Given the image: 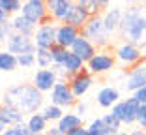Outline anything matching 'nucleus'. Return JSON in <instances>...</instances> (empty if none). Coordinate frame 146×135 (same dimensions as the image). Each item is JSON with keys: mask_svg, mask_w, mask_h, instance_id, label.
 <instances>
[{"mask_svg": "<svg viewBox=\"0 0 146 135\" xmlns=\"http://www.w3.org/2000/svg\"><path fill=\"white\" fill-rule=\"evenodd\" d=\"M66 135H90V133H88V128L81 126V128H75V130L68 131V133H66Z\"/></svg>", "mask_w": 146, "mask_h": 135, "instance_id": "obj_39", "label": "nucleus"}, {"mask_svg": "<svg viewBox=\"0 0 146 135\" xmlns=\"http://www.w3.org/2000/svg\"><path fill=\"white\" fill-rule=\"evenodd\" d=\"M124 2H127V4H137V2H142V0H124Z\"/></svg>", "mask_w": 146, "mask_h": 135, "instance_id": "obj_45", "label": "nucleus"}, {"mask_svg": "<svg viewBox=\"0 0 146 135\" xmlns=\"http://www.w3.org/2000/svg\"><path fill=\"white\" fill-rule=\"evenodd\" d=\"M23 2H25V0H23Z\"/></svg>", "mask_w": 146, "mask_h": 135, "instance_id": "obj_49", "label": "nucleus"}, {"mask_svg": "<svg viewBox=\"0 0 146 135\" xmlns=\"http://www.w3.org/2000/svg\"><path fill=\"white\" fill-rule=\"evenodd\" d=\"M118 34L122 41L135 43L146 55V6H133L125 9Z\"/></svg>", "mask_w": 146, "mask_h": 135, "instance_id": "obj_1", "label": "nucleus"}, {"mask_svg": "<svg viewBox=\"0 0 146 135\" xmlns=\"http://www.w3.org/2000/svg\"><path fill=\"white\" fill-rule=\"evenodd\" d=\"M116 135H129V131H124V130H120V131H118Z\"/></svg>", "mask_w": 146, "mask_h": 135, "instance_id": "obj_46", "label": "nucleus"}, {"mask_svg": "<svg viewBox=\"0 0 146 135\" xmlns=\"http://www.w3.org/2000/svg\"><path fill=\"white\" fill-rule=\"evenodd\" d=\"M114 66H116L114 51H111V47H109V49H98V53L86 62V70L92 75H105L114 70Z\"/></svg>", "mask_w": 146, "mask_h": 135, "instance_id": "obj_5", "label": "nucleus"}, {"mask_svg": "<svg viewBox=\"0 0 146 135\" xmlns=\"http://www.w3.org/2000/svg\"><path fill=\"white\" fill-rule=\"evenodd\" d=\"M56 25L54 21L51 23H43V25H38L36 26V32L32 36L34 43L38 49H52L56 45Z\"/></svg>", "mask_w": 146, "mask_h": 135, "instance_id": "obj_8", "label": "nucleus"}, {"mask_svg": "<svg viewBox=\"0 0 146 135\" xmlns=\"http://www.w3.org/2000/svg\"><path fill=\"white\" fill-rule=\"evenodd\" d=\"M118 101H120V92L114 86H103L96 94V103L103 109H112Z\"/></svg>", "mask_w": 146, "mask_h": 135, "instance_id": "obj_16", "label": "nucleus"}, {"mask_svg": "<svg viewBox=\"0 0 146 135\" xmlns=\"http://www.w3.org/2000/svg\"><path fill=\"white\" fill-rule=\"evenodd\" d=\"M21 15L26 17L30 23H34L36 26L41 25L49 17L47 2L45 0H25L23 2V8H21Z\"/></svg>", "mask_w": 146, "mask_h": 135, "instance_id": "obj_9", "label": "nucleus"}, {"mask_svg": "<svg viewBox=\"0 0 146 135\" xmlns=\"http://www.w3.org/2000/svg\"><path fill=\"white\" fill-rule=\"evenodd\" d=\"M131 96H133L141 105H144V103H146V86H142V88H139V90H135Z\"/></svg>", "mask_w": 146, "mask_h": 135, "instance_id": "obj_37", "label": "nucleus"}, {"mask_svg": "<svg viewBox=\"0 0 146 135\" xmlns=\"http://www.w3.org/2000/svg\"><path fill=\"white\" fill-rule=\"evenodd\" d=\"M79 36H81V28L69 25V23H58V28H56V43L58 45L71 49V45L77 41Z\"/></svg>", "mask_w": 146, "mask_h": 135, "instance_id": "obj_14", "label": "nucleus"}, {"mask_svg": "<svg viewBox=\"0 0 146 135\" xmlns=\"http://www.w3.org/2000/svg\"><path fill=\"white\" fill-rule=\"evenodd\" d=\"M75 2H77V4H81L86 11L90 13V15H99V13H101V8L98 6V2H96V0H75Z\"/></svg>", "mask_w": 146, "mask_h": 135, "instance_id": "obj_33", "label": "nucleus"}, {"mask_svg": "<svg viewBox=\"0 0 146 135\" xmlns=\"http://www.w3.org/2000/svg\"><path fill=\"white\" fill-rule=\"evenodd\" d=\"M0 122H4L6 128L21 124V122H25V113H21L19 109H15L11 105L2 103L0 105Z\"/></svg>", "mask_w": 146, "mask_h": 135, "instance_id": "obj_18", "label": "nucleus"}, {"mask_svg": "<svg viewBox=\"0 0 146 135\" xmlns=\"http://www.w3.org/2000/svg\"><path fill=\"white\" fill-rule=\"evenodd\" d=\"M17 68V55L9 53L8 49H0V71H13Z\"/></svg>", "mask_w": 146, "mask_h": 135, "instance_id": "obj_26", "label": "nucleus"}, {"mask_svg": "<svg viewBox=\"0 0 146 135\" xmlns=\"http://www.w3.org/2000/svg\"><path fill=\"white\" fill-rule=\"evenodd\" d=\"M114 57H116V62L125 66V70H131V68L139 66L142 60H146V55L131 41H122V43L116 45Z\"/></svg>", "mask_w": 146, "mask_h": 135, "instance_id": "obj_4", "label": "nucleus"}, {"mask_svg": "<svg viewBox=\"0 0 146 135\" xmlns=\"http://www.w3.org/2000/svg\"><path fill=\"white\" fill-rule=\"evenodd\" d=\"M2 135H30V131H28L26 122H21V124H15V126L6 128V131Z\"/></svg>", "mask_w": 146, "mask_h": 135, "instance_id": "obj_32", "label": "nucleus"}, {"mask_svg": "<svg viewBox=\"0 0 146 135\" xmlns=\"http://www.w3.org/2000/svg\"><path fill=\"white\" fill-rule=\"evenodd\" d=\"M144 135H146V130H144Z\"/></svg>", "mask_w": 146, "mask_h": 135, "instance_id": "obj_48", "label": "nucleus"}, {"mask_svg": "<svg viewBox=\"0 0 146 135\" xmlns=\"http://www.w3.org/2000/svg\"><path fill=\"white\" fill-rule=\"evenodd\" d=\"M4 131H6V126H4V122H0V135L4 133Z\"/></svg>", "mask_w": 146, "mask_h": 135, "instance_id": "obj_44", "label": "nucleus"}, {"mask_svg": "<svg viewBox=\"0 0 146 135\" xmlns=\"http://www.w3.org/2000/svg\"><path fill=\"white\" fill-rule=\"evenodd\" d=\"M137 126L141 130H146V103L139 107V113H137Z\"/></svg>", "mask_w": 146, "mask_h": 135, "instance_id": "obj_36", "label": "nucleus"}, {"mask_svg": "<svg viewBox=\"0 0 146 135\" xmlns=\"http://www.w3.org/2000/svg\"><path fill=\"white\" fill-rule=\"evenodd\" d=\"M96 2H98V6H99L101 9H105V8H109V6H111L112 0H96Z\"/></svg>", "mask_w": 146, "mask_h": 135, "instance_id": "obj_42", "label": "nucleus"}, {"mask_svg": "<svg viewBox=\"0 0 146 135\" xmlns=\"http://www.w3.org/2000/svg\"><path fill=\"white\" fill-rule=\"evenodd\" d=\"M64 113L66 111L62 109V107H58V105H54V103H49L41 109V114L47 118V122H58V120L64 116Z\"/></svg>", "mask_w": 146, "mask_h": 135, "instance_id": "obj_27", "label": "nucleus"}, {"mask_svg": "<svg viewBox=\"0 0 146 135\" xmlns=\"http://www.w3.org/2000/svg\"><path fill=\"white\" fill-rule=\"evenodd\" d=\"M11 28L13 32H17V34H23V36H34L36 32V25L34 23H30L26 17H23L21 13H17V15H13L11 17Z\"/></svg>", "mask_w": 146, "mask_h": 135, "instance_id": "obj_22", "label": "nucleus"}, {"mask_svg": "<svg viewBox=\"0 0 146 135\" xmlns=\"http://www.w3.org/2000/svg\"><path fill=\"white\" fill-rule=\"evenodd\" d=\"M9 21H11V17H9L6 11H2V9H0V26H4L6 23H9Z\"/></svg>", "mask_w": 146, "mask_h": 135, "instance_id": "obj_41", "label": "nucleus"}, {"mask_svg": "<svg viewBox=\"0 0 146 135\" xmlns=\"http://www.w3.org/2000/svg\"><path fill=\"white\" fill-rule=\"evenodd\" d=\"M86 111H88V107H86L84 101H77V103H75V107H73V113H77L79 116H82V118H84Z\"/></svg>", "mask_w": 146, "mask_h": 135, "instance_id": "obj_38", "label": "nucleus"}, {"mask_svg": "<svg viewBox=\"0 0 146 135\" xmlns=\"http://www.w3.org/2000/svg\"><path fill=\"white\" fill-rule=\"evenodd\" d=\"M30 135H45V133H30Z\"/></svg>", "mask_w": 146, "mask_h": 135, "instance_id": "obj_47", "label": "nucleus"}, {"mask_svg": "<svg viewBox=\"0 0 146 135\" xmlns=\"http://www.w3.org/2000/svg\"><path fill=\"white\" fill-rule=\"evenodd\" d=\"M45 135H66V133H64V131H62L60 128H58V126L54 124V126H49V128H47Z\"/></svg>", "mask_w": 146, "mask_h": 135, "instance_id": "obj_40", "label": "nucleus"}, {"mask_svg": "<svg viewBox=\"0 0 146 135\" xmlns=\"http://www.w3.org/2000/svg\"><path fill=\"white\" fill-rule=\"evenodd\" d=\"M13 34V28H11V21L9 23H6L4 26H0V47L2 45H6L8 43V38Z\"/></svg>", "mask_w": 146, "mask_h": 135, "instance_id": "obj_34", "label": "nucleus"}, {"mask_svg": "<svg viewBox=\"0 0 146 135\" xmlns=\"http://www.w3.org/2000/svg\"><path fill=\"white\" fill-rule=\"evenodd\" d=\"M2 103L11 105V107L19 109L25 114L39 113L43 109V92H39L34 84H28V83L15 84V86L6 90Z\"/></svg>", "mask_w": 146, "mask_h": 135, "instance_id": "obj_2", "label": "nucleus"}, {"mask_svg": "<svg viewBox=\"0 0 146 135\" xmlns=\"http://www.w3.org/2000/svg\"><path fill=\"white\" fill-rule=\"evenodd\" d=\"M68 83H69V86H71V92L75 94V98L81 100L82 96L88 94V90H90L92 84H94V75L84 68L82 71H79V73H75L73 77H69Z\"/></svg>", "mask_w": 146, "mask_h": 135, "instance_id": "obj_11", "label": "nucleus"}, {"mask_svg": "<svg viewBox=\"0 0 146 135\" xmlns=\"http://www.w3.org/2000/svg\"><path fill=\"white\" fill-rule=\"evenodd\" d=\"M86 128H88V133L90 135H116L120 131V130H114V128H109L103 122V118H94Z\"/></svg>", "mask_w": 146, "mask_h": 135, "instance_id": "obj_25", "label": "nucleus"}, {"mask_svg": "<svg viewBox=\"0 0 146 135\" xmlns=\"http://www.w3.org/2000/svg\"><path fill=\"white\" fill-rule=\"evenodd\" d=\"M49 98H51V103L62 107L64 111L66 109H73L75 103L79 101L77 98H75V94L71 92L69 83H68V81H64V79H58V83L54 84V88L49 92Z\"/></svg>", "mask_w": 146, "mask_h": 135, "instance_id": "obj_7", "label": "nucleus"}, {"mask_svg": "<svg viewBox=\"0 0 146 135\" xmlns=\"http://www.w3.org/2000/svg\"><path fill=\"white\" fill-rule=\"evenodd\" d=\"M129 135H144V130H141V128H137V130L129 131Z\"/></svg>", "mask_w": 146, "mask_h": 135, "instance_id": "obj_43", "label": "nucleus"}, {"mask_svg": "<svg viewBox=\"0 0 146 135\" xmlns=\"http://www.w3.org/2000/svg\"><path fill=\"white\" fill-rule=\"evenodd\" d=\"M139 107H141V103H139L133 96H129V98H125V100L118 101V103L111 109V113L114 114L124 126H133V124H137Z\"/></svg>", "mask_w": 146, "mask_h": 135, "instance_id": "obj_6", "label": "nucleus"}, {"mask_svg": "<svg viewBox=\"0 0 146 135\" xmlns=\"http://www.w3.org/2000/svg\"><path fill=\"white\" fill-rule=\"evenodd\" d=\"M17 64L19 68H32L36 66V53H26V55H19L17 57Z\"/></svg>", "mask_w": 146, "mask_h": 135, "instance_id": "obj_31", "label": "nucleus"}, {"mask_svg": "<svg viewBox=\"0 0 146 135\" xmlns=\"http://www.w3.org/2000/svg\"><path fill=\"white\" fill-rule=\"evenodd\" d=\"M90 17H92L90 13L86 11L81 4L75 2L73 8H71V11H69V15H68V19H66V23H69V25L77 26V28H81V30H82V26L88 23V19H90Z\"/></svg>", "mask_w": 146, "mask_h": 135, "instance_id": "obj_21", "label": "nucleus"}, {"mask_svg": "<svg viewBox=\"0 0 146 135\" xmlns=\"http://www.w3.org/2000/svg\"><path fill=\"white\" fill-rule=\"evenodd\" d=\"M26 126H28V131L30 133H45L49 128V122H47V118L41 114V111L39 113H32L26 116Z\"/></svg>", "mask_w": 146, "mask_h": 135, "instance_id": "obj_23", "label": "nucleus"}, {"mask_svg": "<svg viewBox=\"0 0 146 135\" xmlns=\"http://www.w3.org/2000/svg\"><path fill=\"white\" fill-rule=\"evenodd\" d=\"M6 49L13 55H26V53H36L38 47H36L34 39L30 36H23V34H17L13 32L11 36L8 38V43H6Z\"/></svg>", "mask_w": 146, "mask_h": 135, "instance_id": "obj_10", "label": "nucleus"}, {"mask_svg": "<svg viewBox=\"0 0 146 135\" xmlns=\"http://www.w3.org/2000/svg\"><path fill=\"white\" fill-rule=\"evenodd\" d=\"M21 8H23V0H0V9L6 11L9 17L21 13Z\"/></svg>", "mask_w": 146, "mask_h": 135, "instance_id": "obj_28", "label": "nucleus"}, {"mask_svg": "<svg viewBox=\"0 0 146 135\" xmlns=\"http://www.w3.org/2000/svg\"><path fill=\"white\" fill-rule=\"evenodd\" d=\"M51 51V58H52V66H62V62L68 58V55H69V49H66V47H62V45H58L56 43L52 49H49Z\"/></svg>", "mask_w": 146, "mask_h": 135, "instance_id": "obj_30", "label": "nucleus"}, {"mask_svg": "<svg viewBox=\"0 0 146 135\" xmlns=\"http://www.w3.org/2000/svg\"><path fill=\"white\" fill-rule=\"evenodd\" d=\"M81 34L90 39L98 49H109L111 47V34L107 32V28L103 25V15L101 13L99 15H92L88 19V23L82 26Z\"/></svg>", "mask_w": 146, "mask_h": 135, "instance_id": "obj_3", "label": "nucleus"}, {"mask_svg": "<svg viewBox=\"0 0 146 135\" xmlns=\"http://www.w3.org/2000/svg\"><path fill=\"white\" fill-rule=\"evenodd\" d=\"M58 83V73H56L52 68H47V70H38L32 77V84L38 88L39 92L47 94L54 88V84Z\"/></svg>", "mask_w": 146, "mask_h": 135, "instance_id": "obj_12", "label": "nucleus"}, {"mask_svg": "<svg viewBox=\"0 0 146 135\" xmlns=\"http://www.w3.org/2000/svg\"><path fill=\"white\" fill-rule=\"evenodd\" d=\"M71 53H75V55H77L79 58H82V60H84V64H86V62L90 60L96 53H98V47H96V45L92 43L88 38H84V36L81 34L77 38V41L71 45Z\"/></svg>", "mask_w": 146, "mask_h": 135, "instance_id": "obj_17", "label": "nucleus"}, {"mask_svg": "<svg viewBox=\"0 0 146 135\" xmlns=\"http://www.w3.org/2000/svg\"><path fill=\"white\" fill-rule=\"evenodd\" d=\"M36 64L39 70H47L52 66V58H51V51L49 49H38L36 51Z\"/></svg>", "mask_w": 146, "mask_h": 135, "instance_id": "obj_29", "label": "nucleus"}, {"mask_svg": "<svg viewBox=\"0 0 146 135\" xmlns=\"http://www.w3.org/2000/svg\"><path fill=\"white\" fill-rule=\"evenodd\" d=\"M125 90L133 94L135 90L146 86V60H142L139 66L127 70V79H125Z\"/></svg>", "mask_w": 146, "mask_h": 135, "instance_id": "obj_13", "label": "nucleus"}, {"mask_svg": "<svg viewBox=\"0 0 146 135\" xmlns=\"http://www.w3.org/2000/svg\"><path fill=\"white\" fill-rule=\"evenodd\" d=\"M47 2V11L56 23H66L69 11L73 8V0H45Z\"/></svg>", "mask_w": 146, "mask_h": 135, "instance_id": "obj_15", "label": "nucleus"}, {"mask_svg": "<svg viewBox=\"0 0 146 135\" xmlns=\"http://www.w3.org/2000/svg\"><path fill=\"white\" fill-rule=\"evenodd\" d=\"M56 126L60 128L64 133H68V131L75 130V128H81L82 126V116H79L77 113H73V111H66L64 116L56 122Z\"/></svg>", "mask_w": 146, "mask_h": 135, "instance_id": "obj_24", "label": "nucleus"}, {"mask_svg": "<svg viewBox=\"0 0 146 135\" xmlns=\"http://www.w3.org/2000/svg\"><path fill=\"white\" fill-rule=\"evenodd\" d=\"M84 68H86L84 60H82V58H79L77 55H75V53H71V49H69L68 58L62 62V70H64V73H66V81H69V77H73V75L79 73V71H82Z\"/></svg>", "mask_w": 146, "mask_h": 135, "instance_id": "obj_20", "label": "nucleus"}, {"mask_svg": "<svg viewBox=\"0 0 146 135\" xmlns=\"http://www.w3.org/2000/svg\"><path fill=\"white\" fill-rule=\"evenodd\" d=\"M101 118H103V122L107 124L109 128H114V130H120V128L124 126V124H122V122H120V120H118V118H116L112 113H107V114H103Z\"/></svg>", "mask_w": 146, "mask_h": 135, "instance_id": "obj_35", "label": "nucleus"}, {"mask_svg": "<svg viewBox=\"0 0 146 135\" xmlns=\"http://www.w3.org/2000/svg\"><path fill=\"white\" fill-rule=\"evenodd\" d=\"M122 17H124V11H122L120 8H109L107 11L103 13V25L105 28H107L109 34H114V32L120 30V25H122Z\"/></svg>", "mask_w": 146, "mask_h": 135, "instance_id": "obj_19", "label": "nucleus"}]
</instances>
